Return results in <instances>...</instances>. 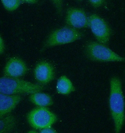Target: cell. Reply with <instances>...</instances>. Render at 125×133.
<instances>
[{"label": "cell", "mask_w": 125, "mask_h": 133, "mask_svg": "<svg viewBox=\"0 0 125 133\" xmlns=\"http://www.w3.org/2000/svg\"><path fill=\"white\" fill-rule=\"evenodd\" d=\"M16 124V118L13 115H9L1 118L0 120V133H8L12 131Z\"/></svg>", "instance_id": "cell-13"}, {"label": "cell", "mask_w": 125, "mask_h": 133, "mask_svg": "<svg viewBox=\"0 0 125 133\" xmlns=\"http://www.w3.org/2000/svg\"><path fill=\"white\" fill-rule=\"evenodd\" d=\"M29 99L32 103L40 107H47L53 105L52 97L46 93L37 92L31 94Z\"/></svg>", "instance_id": "cell-11"}, {"label": "cell", "mask_w": 125, "mask_h": 133, "mask_svg": "<svg viewBox=\"0 0 125 133\" xmlns=\"http://www.w3.org/2000/svg\"><path fill=\"white\" fill-rule=\"evenodd\" d=\"M59 16H62L63 12V3L64 0H51Z\"/></svg>", "instance_id": "cell-15"}, {"label": "cell", "mask_w": 125, "mask_h": 133, "mask_svg": "<svg viewBox=\"0 0 125 133\" xmlns=\"http://www.w3.org/2000/svg\"><path fill=\"white\" fill-rule=\"evenodd\" d=\"M40 133H57V132L55 130L53 129L52 128V127L50 128H44V129H40Z\"/></svg>", "instance_id": "cell-17"}, {"label": "cell", "mask_w": 125, "mask_h": 133, "mask_svg": "<svg viewBox=\"0 0 125 133\" xmlns=\"http://www.w3.org/2000/svg\"><path fill=\"white\" fill-rule=\"evenodd\" d=\"M44 89L43 85L18 78L3 77L0 79V92L3 94H31L37 92H41Z\"/></svg>", "instance_id": "cell-2"}, {"label": "cell", "mask_w": 125, "mask_h": 133, "mask_svg": "<svg viewBox=\"0 0 125 133\" xmlns=\"http://www.w3.org/2000/svg\"><path fill=\"white\" fill-rule=\"evenodd\" d=\"M5 9L9 11H13L18 8L22 2L21 0H1Z\"/></svg>", "instance_id": "cell-14"}, {"label": "cell", "mask_w": 125, "mask_h": 133, "mask_svg": "<svg viewBox=\"0 0 125 133\" xmlns=\"http://www.w3.org/2000/svg\"><path fill=\"white\" fill-rule=\"evenodd\" d=\"M56 90L58 94L67 95L75 91L71 81L67 76H62L57 80Z\"/></svg>", "instance_id": "cell-12"}, {"label": "cell", "mask_w": 125, "mask_h": 133, "mask_svg": "<svg viewBox=\"0 0 125 133\" xmlns=\"http://www.w3.org/2000/svg\"><path fill=\"white\" fill-rule=\"evenodd\" d=\"M5 50V45L4 41L2 39V37H0V54L2 55L4 53Z\"/></svg>", "instance_id": "cell-18"}, {"label": "cell", "mask_w": 125, "mask_h": 133, "mask_svg": "<svg viewBox=\"0 0 125 133\" xmlns=\"http://www.w3.org/2000/svg\"><path fill=\"white\" fill-rule=\"evenodd\" d=\"M35 78L42 85L48 84L54 78V71L52 65L49 62L42 61L38 63L34 70Z\"/></svg>", "instance_id": "cell-9"}, {"label": "cell", "mask_w": 125, "mask_h": 133, "mask_svg": "<svg viewBox=\"0 0 125 133\" xmlns=\"http://www.w3.org/2000/svg\"><path fill=\"white\" fill-rule=\"evenodd\" d=\"M79 1H82V0H79Z\"/></svg>", "instance_id": "cell-20"}, {"label": "cell", "mask_w": 125, "mask_h": 133, "mask_svg": "<svg viewBox=\"0 0 125 133\" xmlns=\"http://www.w3.org/2000/svg\"><path fill=\"white\" fill-rule=\"evenodd\" d=\"M91 4L95 8H98L102 5L105 0H89Z\"/></svg>", "instance_id": "cell-16"}, {"label": "cell", "mask_w": 125, "mask_h": 133, "mask_svg": "<svg viewBox=\"0 0 125 133\" xmlns=\"http://www.w3.org/2000/svg\"><path fill=\"white\" fill-rule=\"evenodd\" d=\"M23 3H26L29 4H34L37 2L38 0H21Z\"/></svg>", "instance_id": "cell-19"}, {"label": "cell", "mask_w": 125, "mask_h": 133, "mask_svg": "<svg viewBox=\"0 0 125 133\" xmlns=\"http://www.w3.org/2000/svg\"><path fill=\"white\" fill-rule=\"evenodd\" d=\"M83 37V33L76 28L66 26L51 32L44 44V48L71 43Z\"/></svg>", "instance_id": "cell-4"}, {"label": "cell", "mask_w": 125, "mask_h": 133, "mask_svg": "<svg viewBox=\"0 0 125 133\" xmlns=\"http://www.w3.org/2000/svg\"><path fill=\"white\" fill-rule=\"evenodd\" d=\"M65 22L67 25L76 29L85 28L90 26V20L83 9L70 8L66 12Z\"/></svg>", "instance_id": "cell-7"}, {"label": "cell", "mask_w": 125, "mask_h": 133, "mask_svg": "<svg viewBox=\"0 0 125 133\" xmlns=\"http://www.w3.org/2000/svg\"><path fill=\"white\" fill-rule=\"evenodd\" d=\"M90 27L98 42L107 45L111 35V30L107 22L97 14H92L89 16Z\"/></svg>", "instance_id": "cell-6"}, {"label": "cell", "mask_w": 125, "mask_h": 133, "mask_svg": "<svg viewBox=\"0 0 125 133\" xmlns=\"http://www.w3.org/2000/svg\"><path fill=\"white\" fill-rule=\"evenodd\" d=\"M26 63L18 57L9 58L4 69V74L9 77L18 78L24 76L28 71Z\"/></svg>", "instance_id": "cell-8"}, {"label": "cell", "mask_w": 125, "mask_h": 133, "mask_svg": "<svg viewBox=\"0 0 125 133\" xmlns=\"http://www.w3.org/2000/svg\"><path fill=\"white\" fill-rule=\"evenodd\" d=\"M89 59L97 62H123L125 58L114 52L105 45L97 42H89L84 47Z\"/></svg>", "instance_id": "cell-3"}, {"label": "cell", "mask_w": 125, "mask_h": 133, "mask_svg": "<svg viewBox=\"0 0 125 133\" xmlns=\"http://www.w3.org/2000/svg\"><path fill=\"white\" fill-rule=\"evenodd\" d=\"M111 90L109 97V107L115 124L116 133L121 131L125 120V101L122 85L117 77L111 78Z\"/></svg>", "instance_id": "cell-1"}, {"label": "cell", "mask_w": 125, "mask_h": 133, "mask_svg": "<svg viewBox=\"0 0 125 133\" xmlns=\"http://www.w3.org/2000/svg\"><path fill=\"white\" fill-rule=\"evenodd\" d=\"M28 122L33 129H41L52 127L57 121V115L46 107H38L27 115Z\"/></svg>", "instance_id": "cell-5"}, {"label": "cell", "mask_w": 125, "mask_h": 133, "mask_svg": "<svg viewBox=\"0 0 125 133\" xmlns=\"http://www.w3.org/2000/svg\"><path fill=\"white\" fill-rule=\"evenodd\" d=\"M22 99L19 95H8L0 94V118L14 110Z\"/></svg>", "instance_id": "cell-10"}]
</instances>
